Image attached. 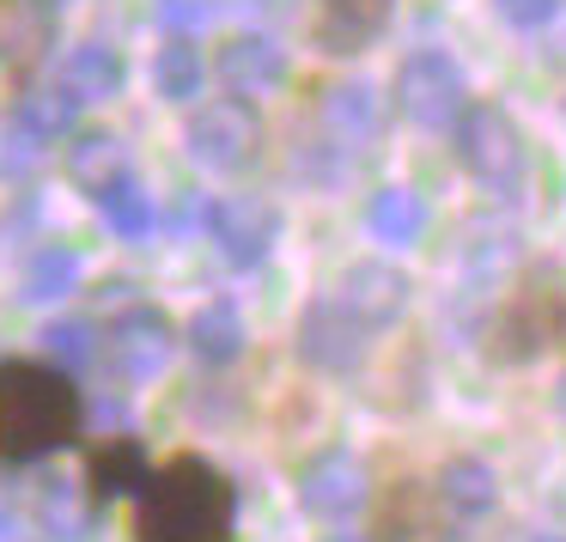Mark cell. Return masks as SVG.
<instances>
[{
	"label": "cell",
	"instance_id": "7402d4cb",
	"mask_svg": "<svg viewBox=\"0 0 566 542\" xmlns=\"http://www.w3.org/2000/svg\"><path fill=\"white\" fill-rule=\"evenodd\" d=\"M189 342H196L201 359H232L244 347V323H238L232 305H208L196 323H189Z\"/></svg>",
	"mask_w": 566,
	"mask_h": 542
},
{
	"label": "cell",
	"instance_id": "4316f807",
	"mask_svg": "<svg viewBox=\"0 0 566 542\" xmlns=\"http://www.w3.org/2000/svg\"><path fill=\"white\" fill-rule=\"evenodd\" d=\"M560 7H566V0H493V13H500L512 31H542V25H554V19H560Z\"/></svg>",
	"mask_w": 566,
	"mask_h": 542
},
{
	"label": "cell",
	"instance_id": "52a82bcc",
	"mask_svg": "<svg viewBox=\"0 0 566 542\" xmlns=\"http://www.w3.org/2000/svg\"><path fill=\"white\" fill-rule=\"evenodd\" d=\"M208 232L232 269H256L269 257L274 232H281V213H274L269 196H220L208 208Z\"/></svg>",
	"mask_w": 566,
	"mask_h": 542
},
{
	"label": "cell",
	"instance_id": "d6986e66",
	"mask_svg": "<svg viewBox=\"0 0 566 542\" xmlns=\"http://www.w3.org/2000/svg\"><path fill=\"white\" fill-rule=\"evenodd\" d=\"M439 505L444 518H481L493 500H500V481H493L488 463H475V457H457V463L439 469Z\"/></svg>",
	"mask_w": 566,
	"mask_h": 542
},
{
	"label": "cell",
	"instance_id": "484cf974",
	"mask_svg": "<svg viewBox=\"0 0 566 542\" xmlns=\"http://www.w3.org/2000/svg\"><path fill=\"white\" fill-rule=\"evenodd\" d=\"M159 19L171 38H196L201 25L220 19V0H159Z\"/></svg>",
	"mask_w": 566,
	"mask_h": 542
},
{
	"label": "cell",
	"instance_id": "f1b7e54d",
	"mask_svg": "<svg viewBox=\"0 0 566 542\" xmlns=\"http://www.w3.org/2000/svg\"><path fill=\"white\" fill-rule=\"evenodd\" d=\"M238 13H250V19H281V13H293V0H232Z\"/></svg>",
	"mask_w": 566,
	"mask_h": 542
},
{
	"label": "cell",
	"instance_id": "ba28073f",
	"mask_svg": "<svg viewBox=\"0 0 566 542\" xmlns=\"http://www.w3.org/2000/svg\"><path fill=\"white\" fill-rule=\"evenodd\" d=\"M213 74L226 80L232 98H269L286 80V50L269 38V31H232L213 55Z\"/></svg>",
	"mask_w": 566,
	"mask_h": 542
},
{
	"label": "cell",
	"instance_id": "7a4b0ae2",
	"mask_svg": "<svg viewBox=\"0 0 566 542\" xmlns=\"http://www.w3.org/2000/svg\"><path fill=\"white\" fill-rule=\"evenodd\" d=\"M86 420V396L50 359H0V463H43L67 451Z\"/></svg>",
	"mask_w": 566,
	"mask_h": 542
},
{
	"label": "cell",
	"instance_id": "1f68e13d",
	"mask_svg": "<svg viewBox=\"0 0 566 542\" xmlns=\"http://www.w3.org/2000/svg\"><path fill=\"white\" fill-rule=\"evenodd\" d=\"M347 542H354V536H347Z\"/></svg>",
	"mask_w": 566,
	"mask_h": 542
},
{
	"label": "cell",
	"instance_id": "6da1fadb",
	"mask_svg": "<svg viewBox=\"0 0 566 542\" xmlns=\"http://www.w3.org/2000/svg\"><path fill=\"white\" fill-rule=\"evenodd\" d=\"M232 524H238L232 481L196 451L147 469L135 512H128L135 542H232Z\"/></svg>",
	"mask_w": 566,
	"mask_h": 542
},
{
	"label": "cell",
	"instance_id": "83f0119b",
	"mask_svg": "<svg viewBox=\"0 0 566 542\" xmlns=\"http://www.w3.org/2000/svg\"><path fill=\"white\" fill-rule=\"evenodd\" d=\"M67 281H74V257H67V250H50V257H38V269H31V299L67 293Z\"/></svg>",
	"mask_w": 566,
	"mask_h": 542
},
{
	"label": "cell",
	"instance_id": "8fae6325",
	"mask_svg": "<svg viewBox=\"0 0 566 542\" xmlns=\"http://www.w3.org/2000/svg\"><path fill=\"white\" fill-rule=\"evenodd\" d=\"M366 323L354 317V311H342L335 299H323V305H311L305 330H298V342H305V359L323 372H347L366 359Z\"/></svg>",
	"mask_w": 566,
	"mask_h": 542
},
{
	"label": "cell",
	"instance_id": "5bb4252c",
	"mask_svg": "<svg viewBox=\"0 0 566 542\" xmlns=\"http://www.w3.org/2000/svg\"><path fill=\"white\" fill-rule=\"evenodd\" d=\"M67 171H74V184H86V196L98 201L104 189L135 177V165H128V147H123L116 128H74V135H67Z\"/></svg>",
	"mask_w": 566,
	"mask_h": 542
},
{
	"label": "cell",
	"instance_id": "30bf717a",
	"mask_svg": "<svg viewBox=\"0 0 566 542\" xmlns=\"http://www.w3.org/2000/svg\"><path fill=\"white\" fill-rule=\"evenodd\" d=\"M390 7L396 0H317V50L323 55H359L378 43V31L390 25Z\"/></svg>",
	"mask_w": 566,
	"mask_h": 542
},
{
	"label": "cell",
	"instance_id": "e0dca14e",
	"mask_svg": "<svg viewBox=\"0 0 566 542\" xmlns=\"http://www.w3.org/2000/svg\"><path fill=\"white\" fill-rule=\"evenodd\" d=\"M13 116L43 140V147H50V140H62V135H74V128H80V98L62 86V80H38V86L19 92Z\"/></svg>",
	"mask_w": 566,
	"mask_h": 542
},
{
	"label": "cell",
	"instance_id": "8992f818",
	"mask_svg": "<svg viewBox=\"0 0 566 542\" xmlns=\"http://www.w3.org/2000/svg\"><path fill=\"white\" fill-rule=\"evenodd\" d=\"M566 330V293H548V286H517L512 299H505V311L493 317L488 330V347L500 359H536L548 342H560Z\"/></svg>",
	"mask_w": 566,
	"mask_h": 542
},
{
	"label": "cell",
	"instance_id": "4dcf8cb0",
	"mask_svg": "<svg viewBox=\"0 0 566 542\" xmlns=\"http://www.w3.org/2000/svg\"><path fill=\"white\" fill-rule=\"evenodd\" d=\"M560 408H566V390H560Z\"/></svg>",
	"mask_w": 566,
	"mask_h": 542
},
{
	"label": "cell",
	"instance_id": "4fadbf2b",
	"mask_svg": "<svg viewBox=\"0 0 566 542\" xmlns=\"http://www.w3.org/2000/svg\"><path fill=\"white\" fill-rule=\"evenodd\" d=\"M62 0H0V67H38L55 43Z\"/></svg>",
	"mask_w": 566,
	"mask_h": 542
},
{
	"label": "cell",
	"instance_id": "ffe728a7",
	"mask_svg": "<svg viewBox=\"0 0 566 542\" xmlns=\"http://www.w3.org/2000/svg\"><path fill=\"white\" fill-rule=\"evenodd\" d=\"M153 86H159V98H171V104L201 98V86H208V62H201L196 38H165L159 62H153Z\"/></svg>",
	"mask_w": 566,
	"mask_h": 542
},
{
	"label": "cell",
	"instance_id": "9c48e42d",
	"mask_svg": "<svg viewBox=\"0 0 566 542\" xmlns=\"http://www.w3.org/2000/svg\"><path fill=\"white\" fill-rule=\"evenodd\" d=\"M335 305L354 311L366 330H384V323H396L408 305V274L390 269V262H354V269L342 274V286H335Z\"/></svg>",
	"mask_w": 566,
	"mask_h": 542
},
{
	"label": "cell",
	"instance_id": "9a60e30c",
	"mask_svg": "<svg viewBox=\"0 0 566 542\" xmlns=\"http://www.w3.org/2000/svg\"><path fill=\"white\" fill-rule=\"evenodd\" d=\"M305 505H311L317 518H347V512H359V505H366V469H359L347 451L317 457V463H311V476H305Z\"/></svg>",
	"mask_w": 566,
	"mask_h": 542
},
{
	"label": "cell",
	"instance_id": "7c38bea8",
	"mask_svg": "<svg viewBox=\"0 0 566 542\" xmlns=\"http://www.w3.org/2000/svg\"><path fill=\"white\" fill-rule=\"evenodd\" d=\"M323 135H335L347 153L371 147V140L384 135V98L378 86H366V80H342V86H323Z\"/></svg>",
	"mask_w": 566,
	"mask_h": 542
},
{
	"label": "cell",
	"instance_id": "44dd1931",
	"mask_svg": "<svg viewBox=\"0 0 566 542\" xmlns=\"http://www.w3.org/2000/svg\"><path fill=\"white\" fill-rule=\"evenodd\" d=\"M366 220H371V232H378V244H415V238L427 232V201H420L415 189H378Z\"/></svg>",
	"mask_w": 566,
	"mask_h": 542
},
{
	"label": "cell",
	"instance_id": "f546056e",
	"mask_svg": "<svg viewBox=\"0 0 566 542\" xmlns=\"http://www.w3.org/2000/svg\"><path fill=\"white\" fill-rule=\"evenodd\" d=\"M542 542H560V536H542Z\"/></svg>",
	"mask_w": 566,
	"mask_h": 542
},
{
	"label": "cell",
	"instance_id": "3957f363",
	"mask_svg": "<svg viewBox=\"0 0 566 542\" xmlns=\"http://www.w3.org/2000/svg\"><path fill=\"white\" fill-rule=\"evenodd\" d=\"M451 135H457L463 171L475 177L481 189H493L500 201H517L530 153H524V128L512 123V111H500V104H488V98H469V111L457 116Z\"/></svg>",
	"mask_w": 566,
	"mask_h": 542
},
{
	"label": "cell",
	"instance_id": "cb8c5ba5",
	"mask_svg": "<svg viewBox=\"0 0 566 542\" xmlns=\"http://www.w3.org/2000/svg\"><path fill=\"white\" fill-rule=\"evenodd\" d=\"M116 354H123V366H135V372L159 366L165 359V323L153 317V311H140V335H135V323H123V330H116Z\"/></svg>",
	"mask_w": 566,
	"mask_h": 542
},
{
	"label": "cell",
	"instance_id": "277c9868",
	"mask_svg": "<svg viewBox=\"0 0 566 542\" xmlns=\"http://www.w3.org/2000/svg\"><path fill=\"white\" fill-rule=\"evenodd\" d=\"M396 111L415 128H457L469 111V74L451 50H408L396 67Z\"/></svg>",
	"mask_w": 566,
	"mask_h": 542
},
{
	"label": "cell",
	"instance_id": "603a6c76",
	"mask_svg": "<svg viewBox=\"0 0 566 542\" xmlns=\"http://www.w3.org/2000/svg\"><path fill=\"white\" fill-rule=\"evenodd\" d=\"M98 208H104V220H111L116 232H128V238H140L153 226V196L140 189V177H123L116 189H104Z\"/></svg>",
	"mask_w": 566,
	"mask_h": 542
},
{
	"label": "cell",
	"instance_id": "2e32d148",
	"mask_svg": "<svg viewBox=\"0 0 566 542\" xmlns=\"http://www.w3.org/2000/svg\"><path fill=\"white\" fill-rule=\"evenodd\" d=\"M123 55L111 50V43H74V50L62 55V67H55V80H62L67 92H74L80 104H104L123 92Z\"/></svg>",
	"mask_w": 566,
	"mask_h": 542
},
{
	"label": "cell",
	"instance_id": "d4e9b609",
	"mask_svg": "<svg viewBox=\"0 0 566 542\" xmlns=\"http://www.w3.org/2000/svg\"><path fill=\"white\" fill-rule=\"evenodd\" d=\"M43 159V140L19 116H0V177H31Z\"/></svg>",
	"mask_w": 566,
	"mask_h": 542
},
{
	"label": "cell",
	"instance_id": "5b68a950",
	"mask_svg": "<svg viewBox=\"0 0 566 542\" xmlns=\"http://www.w3.org/2000/svg\"><path fill=\"white\" fill-rule=\"evenodd\" d=\"M189 159L208 171H250L262 159V116L250 98H213L189 111Z\"/></svg>",
	"mask_w": 566,
	"mask_h": 542
},
{
	"label": "cell",
	"instance_id": "ac0fdd59",
	"mask_svg": "<svg viewBox=\"0 0 566 542\" xmlns=\"http://www.w3.org/2000/svg\"><path fill=\"white\" fill-rule=\"evenodd\" d=\"M86 481H92V493H128L135 500L140 493V481H147V451H140L135 439H104V445H92L86 451Z\"/></svg>",
	"mask_w": 566,
	"mask_h": 542
}]
</instances>
